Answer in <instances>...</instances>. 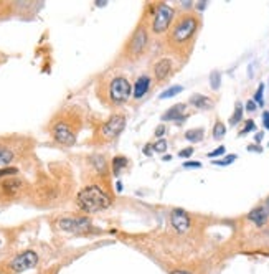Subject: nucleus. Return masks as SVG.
<instances>
[{
	"mask_svg": "<svg viewBox=\"0 0 269 274\" xmlns=\"http://www.w3.org/2000/svg\"><path fill=\"white\" fill-rule=\"evenodd\" d=\"M183 88L182 86H172L169 88V90H165L162 94H160V99H167V97H174L175 94H179V92H182Z\"/></svg>",
	"mask_w": 269,
	"mask_h": 274,
	"instance_id": "obj_22",
	"label": "nucleus"
},
{
	"mask_svg": "<svg viewBox=\"0 0 269 274\" xmlns=\"http://www.w3.org/2000/svg\"><path fill=\"white\" fill-rule=\"evenodd\" d=\"M200 28V18L193 13H183L174 20V25L167 35L169 48L175 53H188L192 40Z\"/></svg>",
	"mask_w": 269,
	"mask_h": 274,
	"instance_id": "obj_2",
	"label": "nucleus"
},
{
	"mask_svg": "<svg viewBox=\"0 0 269 274\" xmlns=\"http://www.w3.org/2000/svg\"><path fill=\"white\" fill-rule=\"evenodd\" d=\"M203 136H205V131L201 127L198 129H190V131L185 132V139L190 142H200V141H203Z\"/></svg>",
	"mask_w": 269,
	"mask_h": 274,
	"instance_id": "obj_18",
	"label": "nucleus"
},
{
	"mask_svg": "<svg viewBox=\"0 0 269 274\" xmlns=\"http://www.w3.org/2000/svg\"><path fill=\"white\" fill-rule=\"evenodd\" d=\"M183 167H187V169H188V167H196V169H200L201 164H200V162H185Z\"/></svg>",
	"mask_w": 269,
	"mask_h": 274,
	"instance_id": "obj_34",
	"label": "nucleus"
},
{
	"mask_svg": "<svg viewBox=\"0 0 269 274\" xmlns=\"http://www.w3.org/2000/svg\"><path fill=\"white\" fill-rule=\"evenodd\" d=\"M226 151H225V146H220L218 149H215L213 152H210L208 154V157H218V156H223Z\"/></svg>",
	"mask_w": 269,
	"mask_h": 274,
	"instance_id": "obj_29",
	"label": "nucleus"
},
{
	"mask_svg": "<svg viewBox=\"0 0 269 274\" xmlns=\"http://www.w3.org/2000/svg\"><path fill=\"white\" fill-rule=\"evenodd\" d=\"M15 174H18V169H15V167L0 169V179H2V177H7V175H15Z\"/></svg>",
	"mask_w": 269,
	"mask_h": 274,
	"instance_id": "obj_26",
	"label": "nucleus"
},
{
	"mask_svg": "<svg viewBox=\"0 0 269 274\" xmlns=\"http://www.w3.org/2000/svg\"><path fill=\"white\" fill-rule=\"evenodd\" d=\"M236 160V156L235 154H230V156H226L225 159H220V160H215V165H230Z\"/></svg>",
	"mask_w": 269,
	"mask_h": 274,
	"instance_id": "obj_24",
	"label": "nucleus"
},
{
	"mask_svg": "<svg viewBox=\"0 0 269 274\" xmlns=\"http://www.w3.org/2000/svg\"><path fill=\"white\" fill-rule=\"evenodd\" d=\"M175 20V10L167 3H157L152 13V23H151V32L154 35H164L167 33L170 25Z\"/></svg>",
	"mask_w": 269,
	"mask_h": 274,
	"instance_id": "obj_6",
	"label": "nucleus"
},
{
	"mask_svg": "<svg viewBox=\"0 0 269 274\" xmlns=\"http://www.w3.org/2000/svg\"><path fill=\"white\" fill-rule=\"evenodd\" d=\"M226 134V127L225 124L221 121H216L215 122V127H213V137L216 139V141H220V139H223Z\"/></svg>",
	"mask_w": 269,
	"mask_h": 274,
	"instance_id": "obj_20",
	"label": "nucleus"
},
{
	"mask_svg": "<svg viewBox=\"0 0 269 274\" xmlns=\"http://www.w3.org/2000/svg\"><path fill=\"white\" fill-rule=\"evenodd\" d=\"M185 104H175L172 106L170 109L165 112V114L162 116V121H182V119L185 117Z\"/></svg>",
	"mask_w": 269,
	"mask_h": 274,
	"instance_id": "obj_16",
	"label": "nucleus"
},
{
	"mask_svg": "<svg viewBox=\"0 0 269 274\" xmlns=\"http://www.w3.org/2000/svg\"><path fill=\"white\" fill-rule=\"evenodd\" d=\"M151 90V78L146 75L139 76L134 83V99H142L144 96L147 94V91Z\"/></svg>",
	"mask_w": 269,
	"mask_h": 274,
	"instance_id": "obj_14",
	"label": "nucleus"
},
{
	"mask_svg": "<svg viewBox=\"0 0 269 274\" xmlns=\"http://www.w3.org/2000/svg\"><path fill=\"white\" fill-rule=\"evenodd\" d=\"M268 218H269V213L263 205L256 206V208H253L250 213H248V220L253 221L256 226H265L268 223Z\"/></svg>",
	"mask_w": 269,
	"mask_h": 274,
	"instance_id": "obj_15",
	"label": "nucleus"
},
{
	"mask_svg": "<svg viewBox=\"0 0 269 274\" xmlns=\"http://www.w3.org/2000/svg\"><path fill=\"white\" fill-rule=\"evenodd\" d=\"M263 124H265L266 129H269V111L263 112Z\"/></svg>",
	"mask_w": 269,
	"mask_h": 274,
	"instance_id": "obj_32",
	"label": "nucleus"
},
{
	"mask_svg": "<svg viewBox=\"0 0 269 274\" xmlns=\"http://www.w3.org/2000/svg\"><path fill=\"white\" fill-rule=\"evenodd\" d=\"M206 7V2H198V5H196V8L198 10H203Z\"/></svg>",
	"mask_w": 269,
	"mask_h": 274,
	"instance_id": "obj_36",
	"label": "nucleus"
},
{
	"mask_svg": "<svg viewBox=\"0 0 269 274\" xmlns=\"http://www.w3.org/2000/svg\"><path fill=\"white\" fill-rule=\"evenodd\" d=\"M190 104L196 107V109H211L215 102L203 94H193L192 97H190Z\"/></svg>",
	"mask_w": 269,
	"mask_h": 274,
	"instance_id": "obj_17",
	"label": "nucleus"
},
{
	"mask_svg": "<svg viewBox=\"0 0 269 274\" xmlns=\"http://www.w3.org/2000/svg\"><path fill=\"white\" fill-rule=\"evenodd\" d=\"M250 131H255V122L251 121H246V124H245V127L241 129V132H240V136H245L246 132H250Z\"/></svg>",
	"mask_w": 269,
	"mask_h": 274,
	"instance_id": "obj_28",
	"label": "nucleus"
},
{
	"mask_svg": "<svg viewBox=\"0 0 269 274\" xmlns=\"http://www.w3.org/2000/svg\"><path fill=\"white\" fill-rule=\"evenodd\" d=\"M210 83H211V90H218L220 88V83H221V75L220 71H213V73L210 75Z\"/></svg>",
	"mask_w": 269,
	"mask_h": 274,
	"instance_id": "obj_23",
	"label": "nucleus"
},
{
	"mask_svg": "<svg viewBox=\"0 0 269 274\" xmlns=\"http://www.w3.org/2000/svg\"><path fill=\"white\" fill-rule=\"evenodd\" d=\"M250 151H256V152H261V147H255V146H250L248 147Z\"/></svg>",
	"mask_w": 269,
	"mask_h": 274,
	"instance_id": "obj_39",
	"label": "nucleus"
},
{
	"mask_svg": "<svg viewBox=\"0 0 269 274\" xmlns=\"http://www.w3.org/2000/svg\"><path fill=\"white\" fill-rule=\"evenodd\" d=\"M132 85L124 75H112L99 83V99L106 106H121L129 101Z\"/></svg>",
	"mask_w": 269,
	"mask_h": 274,
	"instance_id": "obj_3",
	"label": "nucleus"
},
{
	"mask_svg": "<svg viewBox=\"0 0 269 274\" xmlns=\"http://www.w3.org/2000/svg\"><path fill=\"white\" fill-rule=\"evenodd\" d=\"M90 220L86 216H66V218H61L58 221V228L63 231H71V233H76V231H85L88 226H90Z\"/></svg>",
	"mask_w": 269,
	"mask_h": 274,
	"instance_id": "obj_11",
	"label": "nucleus"
},
{
	"mask_svg": "<svg viewBox=\"0 0 269 274\" xmlns=\"http://www.w3.org/2000/svg\"><path fill=\"white\" fill-rule=\"evenodd\" d=\"M263 206H265V208H266V211H268V213H269V195H268V198L265 200V205H263Z\"/></svg>",
	"mask_w": 269,
	"mask_h": 274,
	"instance_id": "obj_37",
	"label": "nucleus"
},
{
	"mask_svg": "<svg viewBox=\"0 0 269 274\" xmlns=\"http://www.w3.org/2000/svg\"><path fill=\"white\" fill-rule=\"evenodd\" d=\"M263 136H265V134H263V132H260V134H256V142H261V139H263Z\"/></svg>",
	"mask_w": 269,
	"mask_h": 274,
	"instance_id": "obj_38",
	"label": "nucleus"
},
{
	"mask_svg": "<svg viewBox=\"0 0 269 274\" xmlns=\"http://www.w3.org/2000/svg\"><path fill=\"white\" fill-rule=\"evenodd\" d=\"M170 274H192V273L185 271V270H174V271H170Z\"/></svg>",
	"mask_w": 269,
	"mask_h": 274,
	"instance_id": "obj_35",
	"label": "nucleus"
},
{
	"mask_svg": "<svg viewBox=\"0 0 269 274\" xmlns=\"http://www.w3.org/2000/svg\"><path fill=\"white\" fill-rule=\"evenodd\" d=\"M37 265H38V255L32 250H27L8 261L7 271L10 274H20V273L32 270V268H35Z\"/></svg>",
	"mask_w": 269,
	"mask_h": 274,
	"instance_id": "obj_8",
	"label": "nucleus"
},
{
	"mask_svg": "<svg viewBox=\"0 0 269 274\" xmlns=\"http://www.w3.org/2000/svg\"><path fill=\"white\" fill-rule=\"evenodd\" d=\"M154 151H155V152H165V151H167V142L160 139L159 142L154 144Z\"/></svg>",
	"mask_w": 269,
	"mask_h": 274,
	"instance_id": "obj_27",
	"label": "nucleus"
},
{
	"mask_svg": "<svg viewBox=\"0 0 269 274\" xmlns=\"http://www.w3.org/2000/svg\"><path fill=\"white\" fill-rule=\"evenodd\" d=\"M241 119H243V104H241V102H236L235 112H233V116L230 117V122H231V126H236V124L240 122Z\"/></svg>",
	"mask_w": 269,
	"mask_h": 274,
	"instance_id": "obj_21",
	"label": "nucleus"
},
{
	"mask_svg": "<svg viewBox=\"0 0 269 274\" xmlns=\"http://www.w3.org/2000/svg\"><path fill=\"white\" fill-rule=\"evenodd\" d=\"M25 187L23 180L17 177H7L3 180H0V200L8 201L13 200L22 193V190Z\"/></svg>",
	"mask_w": 269,
	"mask_h": 274,
	"instance_id": "obj_9",
	"label": "nucleus"
},
{
	"mask_svg": "<svg viewBox=\"0 0 269 274\" xmlns=\"http://www.w3.org/2000/svg\"><path fill=\"white\" fill-rule=\"evenodd\" d=\"M165 134V126H159L157 129H155V136L157 137H162Z\"/></svg>",
	"mask_w": 269,
	"mask_h": 274,
	"instance_id": "obj_33",
	"label": "nucleus"
},
{
	"mask_svg": "<svg viewBox=\"0 0 269 274\" xmlns=\"http://www.w3.org/2000/svg\"><path fill=\"white\" fill-rule=\"evenodd\" d=\"M263 91H265V85H260V88H258V91L255 94V102L256 104H260V106L265 104V101H263Z\"/></svg>",
	"mask_w": 269,
	"mask_h": 274,
	"instance_id": "obj_25",
	"label": "nucleus"
},
{
	"mask_svg": "<svg viewBox=\"0 0 269 274\" xmlns=\"http://www.w3.org/2000/svg\"><path fill=\"white\" fill-rule=\"evenodd\" d=\"M127 164H129V160L122 156H117L112 159V172H114V175H119V172H121L124 167H127Z\"/></svg>",
	"mask_w": 269,
	"mask_h": 274,
	"instance_id": "obj_19",
	"label": "nucleus"
},
{
	"mask_svg": "<svg viewBox=\"0 0 269 274\" xmlns=\"http://www.w3.org/2000/svg\"><path fill=\"white\" fill-rule=\"evenodd\" d=\"M172 60L170 58H160L157 63L154 65V78L157 83H162L165 80L170 78V75H172Z\"/></svg>",
	"mask_w": 269,
	"mask_h": 274,
	"instance_id": "obj_12",
	"label": "nucleus"
},
{
	"mask_svg": "<svg viewBox=\"0 0 269 274\" xmlns=\"http://www.w3.org/2000/svg\"><path fill=\"white\" fill-rule=\"evenodd\" d=\"M170 225H172V228L177 231V233L183 235L187 233L190 226H192V218H190V215L185 210L175 208L170 211Z\"/></svg>",
	"mask_w": 269,
	"mask_h": 274,
	"instance_id": "obj_10",
	"label": "nucleus"
},
{
	"mask_svg": "<svg viewBox=\"0 0 269 274\" xmlns=\"http://www.w3.org/2000/svg\"><path fill=\"white\" fill-rule=\"evenodd\" d=\"M83 126V117L78 107H66L61 109L50 122V134L55 142L61 146H73L76 142L78 132Z\"/></svg>",
	"mask_w": 269,
	"mask_h": 274,
	"instance_id": "obj_1",
	"label": "nucleus"
},
{
	"mask_svg": "<svg viewBox=\"0 0 269 274\" xmlns=\"http://www.w3.org/2000/svg\"><path fill=\"white\" fill-rule=\"evenodd\" d=\"M149 48V32L146 23H141L134 30L132 37L129 38L126 50H124V58L127 61H137L141 60Z\"/></svg>",
	"mask_w": 269,
	"mask_h": 274,
	"instance_id": "obj_5",
	"label": "nucleus"
},
{
	"mask_svg": "<svg viewBox=\"0 0 269 274\" xmlns=\"http://www.w3.org/2000/svg\"><path fill=\"white\" fill-rule=\"evenodd\" d=\"M126 127V116L124 114H114L107 119L106 122H102L99 129L96 132V141L97 142H109L124 131Z\"/></svg>",
	"mask_w": 269,
	"mask_h": 274,
	"instance_id": "obj_7",
	"label": "nucleus"
},
{
	"mask_svg": "<svg viewBox=\"0 0 269 274\" xmlns=\"http://www.w3.org/2000/svg\"><path fill=\"white\" fill-rule=\"evenodd\" d=\"M195 149L193 147H187V149H183V151H180L179 152V157H190L193 154Z\"/></svg>",
	"mask_w": 269,
	"mask_h": 274,
	"instance_id": "obj_30",
	"label": "nucleus"
},
{
	"mask_svg": "<svg viewBox=\"0 0 269 274\" xmlns=\"http://www.w3.org/2000/svg\"><path fill=\"white\" fill-rule=\"evenodd\" d=\"M246 111L255 112V111H256V102H255V101H248V102H246Z\"/></svg>",
	"mask_w": 269,
	"mask_h": 274,
	"instance_id": "obj_31",
	"label": "nucleus"
},
{
	"mask_svg": "<svg viewBox=\"0 0 269 274\" xmlns=\"http://www.w3.org/2000/svg\"><path fill=\"white\" fill-rule=\"evenodd\" d=\"M76 203L86 213H96V211L106 210L111 205V198L99 185H88L80 190Z\"/></svg>",
	"mask_w": 269,
	"mask_h": 274,
	"instance_id": "obj_4",
	"label": "nucleus"
},
{
	"mask_svg": "<svg viewBox=\"0 0 269 274\" xmlns=\"http://www.w3.org/2000/svg\"><path fill=\"white\" fill-rule=\"evenodd\" d=\"M15 149H17L15 144H10L8 141H0V167L13 162L15 157H17Z\"/></svg>",
	"mask_w": 269,
	"mask_h": 274,
	"instance_id": "obj_13",
	"label": "nucleus"
}]
</instances>
